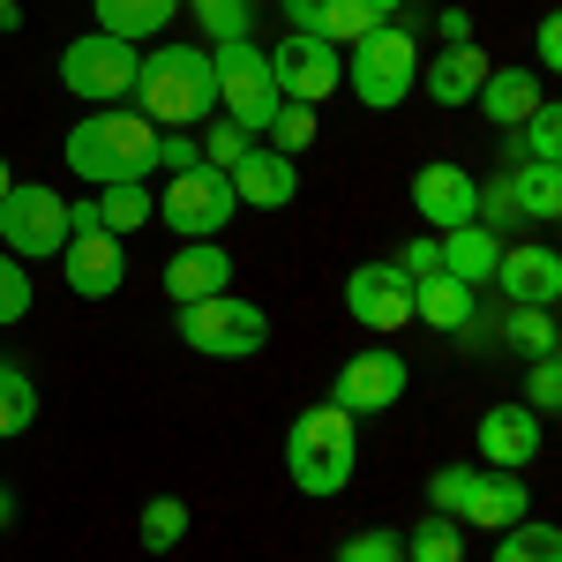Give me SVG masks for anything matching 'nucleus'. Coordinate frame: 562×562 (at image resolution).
Returning <instances> with one entry per match:
<instances>
[{
	"label": "nucleus",
	"mask_w": 562,
	"mask_h": 562,
	"mask_svg": "<svg viewBox=\"0 0 562 562\" xmlns=\"http://www.w3.org/2000/svg\"><path fill=\"white\" fill-rule=\"evenodd\" d=\"M435 31H442V45H473V15H465V0L435 8Z\"/></svg>",
	"instance_id": "obj_44"
},
{
	"label": "nucleus",
	"mask_w": 562,
	"mask_h": 562,
	"mask_svg": "<svg viewBox=\"0 0 562 562\" xmlns=\"http://www.w3.org/2000/svg\"><path fill=\"white\" fill-rule=\"evenodd\" d=\"M510 135H518L525 166H562V113H555V98H540Z\"/></svg>",
	"instance_id": "obj_30"
},
{
	"label": "nucleus",
	"mask_w": 562,
	"mask_h": 562,
	"mask_svg": "<svg viewBox=\"0 0 562 562\" xmlns=\"http://www.w3.org/2000/svg\"><path fill=\"white\" fill-rule=\"evenodd\" d=\"M8 8H23V0H0V15H8Z\"/></svg>",
	"instance_id": "obj_49"
},
{
	"label": "nucleus",
	"mask_w": 562,
	"mask_h": 562,
	"mask_svg": "<svg viewBox=\"0 0 562 562\" xmlns=\"http://www.w3.org/2000/svg\"><path fill=\"white\" fill-rule=\"evenodd\" d=\"M211 76H217V113H225V121H240V128L262 143L270 113L285 105V98H278V76H270V45H248V38L217 45V53H211Z\"/></svg>",
	"instance_id": "obj_8"
},
{
	"label": "nucleus",
	"mask_w": 562,
	"mask_h": 562,
	"mask_svg": "<svg viewBox=\"0 0 562 562\" xmlns=\"http://www.w3.org/2000/svg\"><path fill=\"white\" fill-rule=\"evenodd\" d=\"M413 323H428V330H442V338H465V330L480 323L473 285H458L450 270H435V278H413Z\"/></svg>",
	"instance_id": "obj_21"
},
{
	"label": "nucleus",
	"mask_w": 562,
	"mask_h": 562,
	"mask_svg": "<svg viewBox=\"0 0 562 562\" xmlns=\"http://www.w3.org/2000/svg\"><path fill=\"white\" fill-rule=\"evenodd\" d=\"M518 405H525V413H540V420H548V413H562V360H555V352H548V360H532Z\"/></svg>",
	"instance_id": "obj_37"
},
{
	"label": "nucleus",
	"mask_w": 562,
	"mask_h": 562,
	"mask_svg": "<svg viewBox=\"0 0 562 562\" xmlns=\"http://www.w3.org/2000/svg\"><path fill=\"white\" fill-rule=\"evenodd\" d=\"M473 473H480V465H442V473L428 480V510H435V518H458V510H465V495H473Z\"/></svg>",
	"instance_id": "obj_38"
},
{
	"label": "nucleus",
	"mask_w": 562,
	"mask_h": 562,
	"mask_svg": "<svg viewBox=\"0 0 562 562\" xmlns=\"http://www.w3.org/2000/svg\"><path fill=\"white\" fill-rule=\"evenodd\" d=\"M368 8H375L383 23H397V15H405V0H368Z\"/></svg>",
	"instance_id": "obj_46"
},
{
	"label": "nucleus",
	"mask_w": 562,
	"mask_h": 562,
	"mask_svg": "<svg viewBox=\"0 0 562 562\" xmlns=\"http://www.w3.org/2000/svg\"><path fill=\"white\" fill-rule=\"evenodd\" d=\"M352 465H360V420H352L346 405H307L293 413V428H285V473L301 495H346L352 487Z\"/></svg>",
	"instance_id": "obj_3"
},
{
	"label": "nucleus",
	"mask_w": 562,
	"mask_h": 562,
	"mask_svg": "<svg viewBox=\"0 0 562 562\" xmlns=\"http://www.w3.org/2000/svg\"><path fill=\"white\" fill-rule=\"evenodd\" d=\"M397 548H405V562H465V525H458V518H435V510H428V518L413 525Z\"/></svg>",
	"instance_id": "obj_29"
},
{
	"label": "nucleus",
	"mask_w": 562,
	"mask_h": 562,
	"mask_svg": "<svg viewBox=\"0 0 562 562\" xmlns=\"http://www.w3.org/2000/svg\"><path fill=\"white\" fill-rule=\"evenodd\" d=\"M195 166H203V143L188 128H158V173L173 180V173H195Z\"/></svg>",
	"instance_id": "obj_40"
},
{
	"label": "nucleus",
	"mask_w": 562,
	"mask_h": 562,
	"mask_svg": "<svg viewBox=\"0 0 562 562\" xmlns=\"http://www.w3.org/2000/svg\"><path fill=\"white\" fill-rule=\"evenodd\" d=\"M195 143H203V166H217V173H233V166H240V158L256 150V135L240 128V121H225V113H211Z\"/></svg>",
	"instance_id": "obj_35"
},
{
	"label": "nucleus",
	"mask_w": 562,
	"mask_h": 562,
	"mask_svg": "<svg viewBox=\"0 0 562 562\" xmlns=\"http://www.w3.org/2000/svg\"><path fill=\"white\" fill-rule=\"evenodd\" d=\"M262 143H270L278 158H301L307 143H315V105H293V98H285V105L270 113V128H262Z\"/></svg>",
	"instance_id": "obj_36"
},
{
	"label": "nucleus",
	"mask_w": 562,
	"mask_h": 562,
	"mask_svg": "<svg viewBox=\"0 0 562 562\" xmlns=\"http://www.w3.org/2000/svg\"><path fill=\"white\" fill-rule=\"evenodd\" d=\"M8 188H15V173H8V158H0V195H8Z\"/></svg>",
	"instance_id": "obj_48"
},
{
	"label": "nucleus",
	"mask_w": 562,
	"mask_h": 562,
	"mask_svg": "<svg viewBox=\"0 0 562 562\" xmlns=\"http://www.w3.org/2000/svg\"><path fill=\"white\" fill-rule=\"evenodd\" d=\"M413 211L428 217L435 233H450V225H473L480 217V180L458 166V158H435L413 173Z\"/></svg>",
	"instance_id": "obj_16"
},
{
	"label": "nucleus",
	"mask_w": 562,
	"mask_h": 562,
	"mask_svg": "<svg viewBox=\"0 0 562 562\" xmlns=\"http://www.w3.org/2000/svg\"><path fill=\"white\" fill-rule=\"evenodd\" d=\"M0 525H15V495L8 487H0Z\"/></svg>",
	"instance_id": "obj_47"
},
{
	"label": "nucleus",
	"mask_w": 562,
	"mask_h": 562,
	"mask_svg": "<svg viewBox=\"0 0 562 562\" xmlns=\"http://www.w3.org/2000/svg\"><path fill=\"white\" fill-rule=\"evenodd\" d=\"M473 442H480V465H495V473H525V465L540 458V442H548V420L525 413L518 397H510V405H487V413H480Z\"/></svg>",
	"instance_id": "obj_14"
},
{
	"label": "nucleus",
	"mask_w": 562,
	"mask_h": 562,
	"mask_svg": "<svg viewBox=\"0 0 562 562\" xmlns=\"http://www.w3.org/2000/svg\"><path fill=\"white\" fill-rule=\"evenodd\" d=\"M390 262H397L405 278H435V270H442V248H435V233H420V240H405Z\"/></svg>",
	"instance_id": "obj_42"
},
{
	"label": "nucleus",
	"mask_w": 562,
	"mask_h": 562,
	"mask_svg": "<svg viewBox=\"0 0 562 562\" xmlns=\"http://www.w3.org/2000/svg\"><path fill=\"white\" fill-rule=\"evenodd\" d=\"M270 76H278V98L323 105V98H338V83H346V60H338V45H323L315 31H285V45L270 53Z\"/></svg>",
	"instance_id": "obj_10"
},
{
	"label": "nucleus",
	"mask_w": 562,
	"mask_h": 562,
	"mask_svg": "<svg viewBox=\"0 0 562 562\" xmlns=\"http://www.w3.org/2000/svg\"><path fill=\"white\" fill-rule=\"evenodd\" d=\"M338 562H405V548H397V532L368 525V532H352L346 548H338Z\"/></svg>",
	"instance_id": "obj_41"
},
{
	"label": "nucleus",
	"mask_w": 562,
	"mask_h": 562,
	"mask_svg": "<svg viewBox=\"0 0 562 562\" xmlns=\"http://www.w3.org/2000/svg\"><path fill=\"white\" fill-rule=\"evenodd\" d=\"M510 203L532 225H555L562 217V166H510Z\"/></svg>",
	"instance_id": "obj_26"
},
{
	"label": "nucleus",
	"mask_w": 562,
	"mask_h": 562,
	"mask_svg": "<svg viewBox=\"0 0 562 562\" xmlns=\"http://www.w3.org/2000/svg\"><path fill=\"white\" fill-rule=\"evenodd\" d=\"M225 180H233V203H240V211H285V203L301 195V166H293V158H278L270 143H256V150H248Z\"/></svg>",
	"instance_id": "obj_18"
},
{
	"label": "nucleus",
	"mask_w": 562,
	"mask_h": 562,
	"mask_svg": "<svg viewBox=\"0 0 562 562\" xmlns=\"http://www.w3.org/2000/svg\"><path fill=\"white\" fill-rule=\"evenodd\" d=\"M518 518H532L525 473H495V465H480V473H473V495H465V510H458V525H480V532H510Z\"/></svg>",
	"instance_id": "obj_19"
},
{
	"label": "nucleus",
	"mask_w": 562,
	"mask_h": 562,
	"mask_svg": "<svg viewBox=\"0 0 562 562\" xmlns=\"http://www.w3.org/2000/svg\"><path fill=\"white\" fill-rule=\"evenodd\" d=\"M53 262H60L68 293H83V301H113L128 285V240H113V233H68V248Z\"/></svg>",
	"instance_id": "obj_13"
},
{
	"label": "nucleus",
	"mask_w": 562,
	"mask_h": 562,
	"mask_svg": "<svg viewBox=\"0 0 562 562\" xmlns=\"http://www.w3.org/2000/svg\"><path fill=\"white\" fill-rule=\"evenodd\" d=\"M135 540H143V555H173L188 540V503L180 495H150L143 518H135Z\"/></svg>",
	"instance_id": "obj_27"
},
{
	"label": "nucleus",
	"mask_w": 562,
	"mask_h": 562,
	"mask_svg": "<svg viewBox=\"0 0 562 562\" xmlns=\"http://www.w3.org/2000/svg\"><path fill=\"white\" fill-rule=\"evenodd\" d=\"M180 346H195L203 360H256L270 346V315L240 293H211V301H188L173 315Z\"/></svg>",
	"instance_id": "obj_5"
},
{
	"label": "nucleus",
	"mask_w": 562,
	"mask_h": 562,
	"mask_svg": "<svg viewBox=\"0 0 562 562\" xmlns=\"http://www.w3.org/2000/svg\"><path fill=\"white\" fill-rule=\"evenodd\" d=\"M503 346L518 352V360H548V352L562 346L555 307H510V315H503Z\"/></svg>",
	"instance_id": "obj_28"
},
{
	"label": "nucleus",
	"mask_w": 562,
	"mask_h": 562,
	"mask_svg": "<svg viewBox=\"0 0 562 562\" xmlns=\"http://www.w3.org/2000/svg\"><path fill=\"white\" fill-rule=\"evenodd\" d=\"M158 285H166V301H173V307L225 293V285H233V256H225V240H180Z\"/></svg>",
	"instance_id": "obj_17"
},
{
	"label": "nucleus",
	"mask_w": 562,
	"mask_h": 562,
	"mask_svg": "<svg viewBox=\"0 0 562 562\" xmlns=\"http://www.w3.org/2000/svg\"><path fill=\"white\" fill-rule=\"evenodd\" d=\"M135 68H143V45L113 38V31H83V38L60 45V83L83 105H128Z\"/></svg>",
	"instance_id": "obj_7"
},
{
	"label": "nucleus",
	"mask_w": 562,
	"mask_h": 562,
	"mask_svg": "<svg viewBox=\"0 0 562 562\" xmlns=\"http://www.w3.org/2000/svg\"><path fill=\"white\" fill-rule=\"evenodd\" d=\"M68 248V195L45 180H15L0 195V256L15 262H53Z\"/></svg>",
	"instance_id": "obj_6"
},
{
	"label": "nucleus",
	"mask_w": 562,
	"mask_h": 562,
	"mask_svg": "<svg viewBox=\"0 0 562 562\" xmlns=\"http://www.w3.org/2000/svg\"><path fill=\"white\" fill-rule=\"evenodd\" d=\"M158 217H166V233H180V240H217V233L240 217V203H233V180L217 173V166H195V173L166 180Z\"/></svg>",
	"instance_id": "obj_9"
},
{
	"label": "nucleus",
	"mask_w": 562,
	"mask_h": 562,
	"mask_svg": "<svg viewBox=\"0 0 562 562\" xmlns=\"http://www.w3.org/2000/svg\"><path fill=\"white\" fill-rule=\"evenodd\" d=\"M405 397V360H397V346H360L338 368V390H330V405H346L352 420H368V413H390Z\"/></svg>",
	"instance_id": "obj_12"
},
{
	"label": "nucleus",
	"mask_w": 562,
	"mask_h": 562,
	"mask_svg": "<svg viewBox=\"0 0 562 562\" xmlns=\"http://www.w3.org/2000/svg\"><path fill=\"white\" fill-rule=\"evenodd\" d=\"M23 315H31V262L0 256V330L23 323Z\"/></svg>",
	"instance_id": "obj_39"
},
{
	"label": "nucleus",
	"mask_w": 562,
	"mask_h": 562,
	"mask_svg": "<svg viewBox=\"0 0 562 562\" xmlns=\"http://www.w3.org/2000/svg\"><path fill=\"white\" fill-rule=\"evenodd\" d=\"M435 248H442V270L458 278V285H487L495 278V256H503V233H487V225H450V233H435Z\"/></svg>",
	"instance_id": "obj_23"
},
{
	"label": "nucleus",
	"mask_w": 562,
	"mask_h": 562,
	"mask_svg": "<svg viewBox=\"0 0 562 562\" xmlns=\"http://www.w3.org/2000/svg\"><path fill=\"white\" fill-rule=\"evenodd\" d=\"M278 8H285L293 31H315V15H323V0H278Z\"/></svg>",
	"instance_id": "obj_45"
},
{
	"label": "nucleus",
	"mask_w": 562,
	"mask_h": 562,
	"mask_svg": "<svg viewBox=\"0 0 562 562\" xmlns=\"http://www.w3.org/2000/svg\"><path fill=\"white\" fill-rule=\"evenodd\" d=\"M383 15L368 8V0H323V15H315V38L323 45H360L368 31H375Z\"/></svg>",
	"instance_id": "obj_34"
},
{
	"label": "nucleus",
	"mask_w": 562,
	"mask_h": 562,
	"mask_svg": "<svg viewBox=\"0 0 562 562\" xmlns=\"http://www.w3.org/2000/svg\"><path fill=\"white\" fill-rule=\"evenodd\" d=\"M128 105L150 128H203L217 113V76H211V45H150L135 68Z\"/></svg>",
	"instance_id": "obj_1"
},
{
	"label": "nucleus",
	"mask_w": 562,
	"mask_h": 562,
	"mask_svg": "<svg viewBox=\"0 0 562 562\" xmlns=\"http://www.w3.org/2000/svg\"><path fill=\"white\" fill-rule=\"evenodd\" d=\"M532 60H540V76L562 68V15H540V31H532Z\"/></svg>",
	"instance_id": "obj_43"
},
{
	"label": "nucleus",
	"mask_w": 562,
	"mask_h": 562,
	"mask_svg": "<svg viewBox=\"0 0 562 562\" xmlns=\"http://www.w3.org/2000/svg\"><path fill=\"white\" fill-rule=\"evenodd\" d=\"M0 38H8V15H0Z\"/></svg>",
	"instance_id": "obj_50"
},
{
	"label": "nucleus",
	"mask_w": 562,
	"mask_h": 562,
	"mask_svg": "<svg viewBox=\"0 0 562 562\" xmlns=\"http://www.w3.org/2000/svg\"><path fill=\"white\" fill-rule=\"evenodd\" d=\"M60 166L83 180V188L150 180V173H158V128H150L135 105H98L90 121H76V128H68V143H60Z\"/></svg>",
	"instance_id": "obj_2"
},
{
	"label": "nucleus",
	"mask_w": 562,
	"mask_h": 562,
	"mask_svg": "<svg viewBox=\"0 0 562 562\" xmlns=\"http://www.w3.org/2000/svg\"><path fill=\"white\" fill-rule=\"evenodd\" d=\"M90 15H98V31H113V38H166V23L180 15V0H90Z\"/></svg>",
	"instance_id": "obj_25"
},
{
	"label": "nucleus",
	"mask_w": 562,
	"mask_h": 562,
	"mask_svg": "<svg viewBox=\"0 0 562 562\" xmlns=\"http://www.w3.org/2000/svg\"><path fill=\"white\" fill-rule=\"evenodd\" d=\"M413 83H420V38H413L405 15H397V23H375V31L346 53V90L360 105H375V113L405 105Z\"/></svg>",
	"instance_id": "obj_4"
},
{
	"label": "nucleus",
	"mask_w": 562,
	"mask_h": 562,
	"mask_svg": "<svg viewBox=\"0 0 562 562\" xmlns=\"http://www.w3.org/2000/svg\"><path fill=\"white\" fill-rule=\"evenodd\" d=\"M487 285H495L510 307H555L562 301V256H555V248H540V240H525V248L503 240V256H495V278H487Z\"/></svg>",
	"instance_id": "obj_15"
},
{
	"label": "nucleus",
	"mask_w": 562,
	"mask_h": 562,
	"mask_svg": "<svg viewBox=\"0 0 562 562\" xmlns=\"http://www.w3.org/2000/svg\"><path fill=\"white\" fill-rule=\"evenodd\" d=\"M540 98H548V83H540V68H518V60H510V68H487V83H480V113H487V121H495V128H518L525 113H532V105H540Z\"/></svg>",
	"instance_id": "obj_22"
},
{
	"label": "nucleus",
	"mask_w": 562,
	"mask_h": 562,
	"mask_svg": "<svg viewBox=\"0 0 562 562\" xmlns=\"http://www.w3.org/2000/svg\"><path fill=\"white\" fill-rule=\"evenodd\" d=\"M346 315L360 330H375V338H397L413 323V278L397 262H360V270H346Z\"/></svg>",
	"instance_id": "obj_11"
},
{
	"label": "nucleus",
	"mask_w": 562,
	"mask_h": 562,
	"mask_svg": "<svg viewBox=\"0 0 562 562\" xmlns=\"http://www.w3.org/2000/svg\"><path fill=\"white\" fill-rule=\"evenodd\" d=\"M487 53L480 45H442L435 60H420V83L413 90H428V105H473L480 98V83H487Z\"/></svg>",
	"instance_id": "obj_20"
},
{
	"label": "nucleus",
	"mask_w": 562,
	"mask_h": 562,
	"mask_svg": "<svg viewBox=\"0 0 562 562\" xmlns=\"http://www.w3.org/2000/svg\"><path fill=\"white\" fill-rule=\"evenodd\" d=\"M435 8H450V0H435Z\"/></svg>",
	"instance_id": "obj_51"
},
{
	"label": "nucleus",
	"mask_w": 562,
	"mask_h": 562,
	"mask_svg": "<svg viewBox=\"0 0 562 562\" xmlns=\"http://www.w3.org/2000/svg\"><path fill=\"white\" fill-rule=\"evenodd\" d=\"M90 211L113 240H128L143 225H158V195H150V180H113V188H90Z\"/></svg>",
	"instance_id": "obj_24"
},
{
	"label": "nucleus",
	"mask_w": 562,
	"mask_h": 562,
	"mask_svg": "<svg viewBox=\"0 0 562 562\" xmlns=\"http://www.w3.org/2000/svg\"><path fill=\"white\" fill-rule=\"evenodd\" d=\"M487 562H562V532H555V525L518 518L510 532H495V555H487Z\"/></svg>",
	"instance_id": "obj_31"
},
{
	"label": "nucleus",
	"mask_w": 562,
	"mask_h": 562,
	"mask_svg": "<svg viewBox=\"0 0 562 562\" xmlns=\"http://www.w3.org/2000/svg\"><path fill=\"white\" fill-rule=\"evenodd\" d=\"M31 420H38V383H31L23 368H8V360H0V442L31 435Z\"/></svg>",
	"instance_id": "obj_32"
},
{
	"label": "nucleus",
	"mask_w": 562,
	"mask_h": 562,
	"mask_svg": "<svg viewBox=\"0 0 562 562\" xmlns=\"http://www.w3.org/2000/svg\"><path fill=\"white\" fill-rule=\"evenodd\" d=\"M180 8L203 23V38H211V45L248 38V23H256V0H180Z\"/></svg>",
	"instance_id": "obj_33"
}]
</instances>
